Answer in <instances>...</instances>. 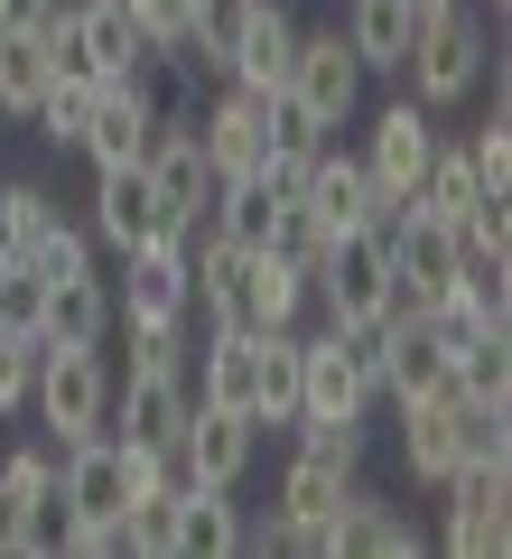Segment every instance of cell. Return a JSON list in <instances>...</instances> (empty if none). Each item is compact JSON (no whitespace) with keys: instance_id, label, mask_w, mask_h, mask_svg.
<instances>
[{"instance_id":"cell-40","label":"cell","mask_w":512,"mask_h":559,"mask_svg":"<svg viewBox=\"0 0 512 559\" xmlns=\"http://www.w3.org/2000/svg\"><path fill=\"white\" fill-rule=\"evenodd\" d=\"M28 382H38V336L0 326V411H28Z\"/></svg>"},{"instance_id":"cell-15","label":"cell","mask_w":512,"mask_h":559,"mask_svg":"<svg viewBox=\"0 0 512 559\" xmlns=\"http://www.w3.org/2000/svg\"><path fill=\"white\" fill-rule=\"evenodd\" d=\"M150 121H158V103H150V84L140 75H103V94H94V121H84V159L94 168H121V159H140L150 150Z\"/></svg>"},{"instance_id":"cell-14","label":"cell","mask_w":512,"mask_h":559,"mask_svg":"<svg viewBox=\"0 0 512 559\" xmlns=\"http://www.w3.org/2000/svg\"><path fill=\"white\" fill-rule=\"evenodd\" d=\"M197 271H187V234H158L140 252H121V318H187Z\"/></svg>"},{"instance_id":"cell-39","label":"cell","mask_w":512,"mask_h":559,"mask_svg":"<svg viewBox=\"0 0 512 559\" xmlns=\"http://www.w3.org/2000/svg\"><path fill=\"white\" fill-rule=\"evenodd\" d=\"M121 10L140 20V38H150L158 57H178V47H187V10H197V0H121Z\"/></svg>"},{"instance_id":"cell-3","label":"cell","mask_w":512,"mask_h":559,"mask_svg":"<svg viewBox=\"0 0 512 559\" xmlns=\"http://www.w3.org/2000/svg\"><path fill=\"white\" fill-rule=\"evenodd\" d=\"M308 299H326V326H373L392 299V261H382V224L373 234H335L308 271Z\"/></svg>"},{"instance_id":"cell-7","label":"cell","mask_w":512,"mask_h":559,"mask_svg":"<svg viewBox=\"0 0 512 559\" xmlns=\"http://www.w3.org/2000/svg\"><path fill=\"white\" fill-rule=\"evenodd\" d=\"M158 234H187V224L158 205L150 168H140V159L94 168V242H112V252H140V242H158Z\"/></svg>"},{"instance_id":"cell-16","label":"cell","mask_w":512,"mask_h":559,"mask_svg":"<svg viewBox=\"0 0 512 559\" xmlns=\"http://www.w3.org/2000/svg\"><path fill=\"white\" fill-rule=\"evenodd\" d=\"M438 0H345V47L364 57V75H401L410 66V38L429 28Z\"/></svg>"},{"instance_id":"cell-25","label":"cell","mask_w":512,"mask_h":559,"mask_svg":"<svg viewBox=\"0 0 512 559\" xmlns=\"http://www.w3.org/2000/svg\"><path fill=\"white\" fill-rule=\"evenodd\" d=\"M271 215H279V197H271V178H261V168H242V178H215V197H205V224H215L224 242H242V252H261Z\"/></svg>"},{"instance_id":"cell-42","label":"cell","mask_w":512,"mask_h":559,"mask_svg":"<svg viewBox=\"0 0 512 559\" xmlns=\"http://www.w3.org/2000/svg\"><path fill=\"white\" fill-rule=\"evenodd\" d=\"M0 252H10V224H0Z\"/></svg>"},{"instance_id":"cell-5","label":"cell","mask_w":512,"mask_h":559,"mask_svg":"<svg viewBox=\"0 0 512 559\" xmlns=\"http://www.w3.org/2000/svg\"><path fill=\"white\" fill-rule=\"evenodd\" d=\"M28 550H57V466H47V448L0 457V559H28Z\"/></svg>"},{"instance_id":"cell-41","label":"cell","mask_w":512,"mask_h":559,"mask_svg":"<svg viewBox=\"0 0 512 559\" xmlns=\"http://www.w3.org/2000/svg\"><path fill=\"white\" fill-rule=\"evenodd\" d=\"M57 0H0V38H20V28H47Z\"/></svg>"},{"instance_id":"cell-8","label":"cell","mask_w":512,"mask_h":559,"mask_svg":"<svg viewBox=\"0 0 512 559\" xmlns=\"http://www.w3.org/2000/svg\"><path fill=\"white\" fill-rule=\"evenodd\" d=\"M364 411H373V382L345 355V326L298 336V419H364Z\"/></svg>"},{"instance_id":"cell-12","label":"cell","mask_w":512,"mask_h":559,"mask_svg":"<svg viewBox=\"0 0 512 559\" xmlns=\"http://www.w3.org/2000/svg\"><path fill=\"white\" fill-rule=\"evenodd\" d=\"M252 448H261V419L224 411V401H187L178 476H197V485H242V466H252Z\"/></svg>"},{"instance_id":"cell-36","label":"cell","mask_w":512,"mask_h":559,"mask_svg":"<svg viewBox=\"0 0 512 559\" xmlns=\"http://www.w3.org/2000/svg\"><path fill=\"white\" fill-rule=\"evenodd\" d=\"M0 224H10V252H28V242L57 224V197H47L38 178H10V187H0Z\"/></svg>"},{"instance_id":"cell-1","label":"cell","mask_w":512,"mask_h":559,"mask_svg":"<svg viewBox=\"0 0 512 559\" xmlns=\"http://www.w3.org/2000/svg\"><path fill=\"white\" fill-rule=\"evenodd\" d=\"M28 411L47 419V439H57V448L112 429V364H103V345H57V336H38V382H28Z\"/></svg>"},{"instance_id":"cell-33","label":"cell","mask_w":512,"mask_h":559,"mask_svg":"<svg viewBox=\"0 0 512 559\" xmlns=\"http://www.w3.org/2000/svg\"><path fill=\"white\" fill-rule=\"evenodd\" d=\"M326 224H317L308 215V205H298V197H279V215H271V234H261V252H271V261H289V271H317V252H326Z\"/></svg>"},{"instance_id":"cell-13","label":"cell","mask_w":512,"mask_h":559,"mask_svg":"<svg viewBox=\"0 0 512 559\" xmlns=\"http://www.w3.org/2000/svg\"><path fill=\"white\" fill-rule=\"evenodd\" d=\"M298 205H308L326 234H373V224L392 215V197L373 187V168L345 159V150H317V168H308V187H298Z\"/></svg>"},{"instance_id":"cell-20","label":"cell","mask_w":512,"mask_h":559,"mask_svg":"<svg viewBox=\"0 0 512 559\" xmlns=\"http://www.w3.org/2000/svg\"><path fill=\"white\" fill-rule=\"evenodd\" d=\"M289 57H298V20L279 10V0H261L252 28H242L234 66H224V84H242V94H279L289 84Z\"/></svg>"},{"instance_id":"cell-31","label":"cell","mask_w":512,"mask_h":559,"mask_svg":"<svg viewBox=\"0 0 512 559\" xmlns=\"http://www.w3.org/2000/svg\"><path fill=\"white\" fill-rule=\"evenodd\" d=\"M131 373H187V318H121Z\"/></svg>"},{"instance_id":"cell-26","label":"cell","mask_w":512,"mask_h":559,"mask_svg":"<svg viewBox=\"0 0 512 559\" xmlns=\"http://www.w3.org/2000/svg\"><path fill=\"white\" fill-rule=\"evenodd\" d=\"M252 10H261V0H197V10H187V47L168 66H205V75H224L234 47H242V28H252Z\"/></svg>"},{"instance_id":"cell-17","label":"cell","mask_w":512,"mask_h":559,"mask_svg":"<svg viewBox=\"0 0 512 559\" xmlns=\"http://www.w3.org/2000/svg\"><path fill=\"white\" fill-rule=\"evenodd\" d=\"M187 392L252 419V401H261V326H215L205 355H197V373H187Z\"/></svg>"},{"instance_id":"cell-29","label":"cell","mask_w":512,"mask_h":559,"mask_svg":"<svg viewBox=\"0 0 512 559\" xmlns=\"http://www.w3.org/2000/svg\"><path fill=\"white\" fill-rule=\"evenodd\" d=\"M261 429H289L298 419V326H261V401H252Z\"/></svg>"},{"instance_id":"cell-34","label":"cell","mask_w":512,"mask_h":559,"mask_svg":"<svg viewBox=\"0 0 512 559\" xmlns=\"http://www.w3.org/2000/svg\"><path fill=\"white\" fill-rule=\"evenodd\" d=\"M252 308H261V326H298V308H308V271L252 252Z\"/></svg>"},{"instance_id":"cell-37","label":"cell","mask_w":512,"mask_h":559,"mask_svg":"<svg viewBox=\"0 0 512 559\" xmlns=\"http://www.w3.org/2000/svg\"><path fill=\"white\" fill-rule=\"evenodd\" d=\"M289 429H298V457H326L345 476L364 466V419H289Z\"/></svg>"},{"instance_id":"cell-21","label":"cell","mask_w":512,"mask_h":559,"mask_svg":"<svg viewBox=\"0 0 512 559\" xmlns=\"http://www.w3.org/2000/svg\"><path fill=\"white\" fill-rule=\"evenodd\" d=\"M261 103H271V94H242V84H224V103L197 121L205 168H215V178H242V168H261Z\"/></svg>"},{"instance_id":"cell-24","label":"cell","mask_w":512,"mask_h":559,"mask_svg":"<svg viewBox=\"0 0 512 559\" xmlns=\"http://www.w3.org/2000/svg\"><path fill=\"white\" fill-rule=\"evenodd\" d=\"M448 401H401V466H410L419 485H448L456 476V419H448Z\"/></svg>"},{"instance_id":"cell-2","label":"cell","mask_w":512,"mask_h":559,"mask_svg":"<svg viewBox=\"0 0 512 559\" xmlns=\"http://www.w3.org/2000/svg\"><path fill=\"white\" fill-rule=\"evenodd\" d=\"M485 66H493V47H485V20H475L466 0H438L429 10V28L410 38V103L419 112H448V103H466L475 84H485Z\"/></svg>"},{"instance_id":"cell-22","label":"cell","mask_w":512,"mask_h":559,"mask_svg":"<svg viewBox=\"0 0 512 559\" xmlns=\"http://www.w3.org/2000/svg\"><path fill=\"white\" fill-rule=\"evenodd\" d=\"M75 20H84V57H94V75H150L158 47L140 38V20L121 10V0H75Z\"/></svg>"},{"instance_id":"cell-30","label":"cell","mask_w":512,"mask_h":559,"mask_svg":"<svg viewBox=\"0 0 512 559\" xmlns=\"http://www.w3.org/2000/svg\"><path fill=\"white\" fill-rule=\"evenodd\" d=\"M448 373H456V392H466V401H512V336H503V326H485L475 345H456V355H448Z\"/></svg>"},{"instance_id":"cell-6","label":"cell","mask_w":512,"mask_h":559,"mask_svg":"<svg viewBox=\"0 0 512 559\" xmlns=\"http://www.w3.org/2000/svg\"><path fill=\"white\" fill-rule=\"evenodd\" d=\"M140 168H150L158 205L178 224L205 215V197H215V168H205V140H197V112H158L150 121V150H140Z\"/></svg>"},{"instance_id":"cell-10","label":"cell","mask_w":512,"mask_h":559,"mask_svg":"<svg viewBox=\"0 0 512 559\" xmlns=\"http://www.w3.org/2000/svg\"><path fill=\"white\" fill-rule=\"evenodd\" d=\"M512 466H456L448 476V550L456 559H493L512 540Z\"/></svg>"},{"instance_id":"cell-38","label":"cell","mask_w":512,"mask_h":559,"mask_svg":"<svg viewBox=\"0 0 512 559\" xmlns=\"http://www.w3.org/2000/svg\"><path fill=\"white\" fill-rule=\"evenodd\" d=\"M20 261H38L47 280H66V271H94V234L57 215V224H47V234H38V242H28V252H20Z\"/></svg>"},{"instance_id":"cell-18","label":"cell","mask_w":512,"mask_h":559,"mask_svg":"<svg viewBox=\"0 0 512 559\" xmlns=\"http://www.w3.org/2000/svg\"><path fill=\"white\" fill-rule=\"evenodd\" d=\"M429 150H438L429 112H419V103H392V112L373 121V140H364V168H373V187L401 205V197L419 187V168H429Z\"/></svg>"},{"instance_id":"cell-11","label":"cell","mask_w":512,"mask_h":559,"mask_svg":"<svg viewBox=\"0 0 512 559\" xmlns=\"http://www.w3.org/2000/svg\"><path fill=\"white\" fill-rule=\"evenodd\" d=\"M187 373H121L112 382V439L121 448H158V457H178V439H187Z\"/></svg>"},{"instance_id":"cell-28","label":"cell","mask_w":512,"mask_h":559,"mask_svg":"<svg viewBox=\"0 0 512 559\" xmlns=\"http://www.w3.org/2000/svg\"><path fill=\"white\" fill-rule=\"evenodd\" d=\"M456 419V466H512V401H448Z\"/></svg>"},{"instance_id":"cell-27","label":"cell","mask_w":512,"mask_h":559,"mask_svg":"<svg viewBox=\"0 0 512 559\" xmlns=\"http://www.w3.org/2000/svg\"><path fill=\"white\" fill-rule=\"evenodd\" d=\"M121 550L131 559H178V476L140 485V495L121 503Z\"/></svg>"},{"instance_id":"cell-4","label":"cell","mask_w":512,"mask_h":559,"mask_svg":"<svg viewBox=\"0 0 512 559\" xmlns=\"http://www.w3.org/2000/svg\"><path fill=\"white\" fill-rule=\"evenodd\" d=\"M279 94L317 121V131H345L364 103V57L345 47V28H298V57H289V84Z\"/></svg>"},{"instance_id":"cell-19","label":"cell","mask_w":512,"mask_h":559,"mask_svg":"<svg viewBox=\"0 0 512 559\" xmlns=\"http://www.w3.org/2000/svg\"><path fill=\"white\" fill-rule=\"evenodd\" d=\"M178 559H242V503H234V485L178 476Z\"/></svg>"},{"instance_id":"cell-35","label":"cell","mask_w":512,"mask_h":559,"mask_svg":"<svg viewBox=\"0 0 512 559\" xmlns=\"http://www.w3.org/2000/svg\"><path fill=\"white\" fill-rule=\"evenodd\" d=\"M466 159H475V178H485L493 197H512V103H503V84H493V121L466 140Z\"/></svg>"},{"instance_id":"cell-23","label":"cell","mask_w":512,"mask_h":559,"mask_svg":"<svg viewBox=\"0 0 512 559\" xmlns=\"http://www.w3.org/2000/svg\"><path fill=\"white\" fill-rule=\"evenodd\" d=\"M38 336H57V345H103V336H112V289H103L94 271L47 280V318H38Z\"/></svg>"},{"instance_id":"cell-32","label":"cell","mask_w":512,"mask_h":559,"mask_svg":"<svg viewBox=\"0 0 512 559\" xmlns=\"http://www.w3.org/2000/svg\"><path fill=\"white\" fill-rule=\"evenodd\" d=\"M38 318H47V271L20 261V252H0V326L10 336H38Z\"/></svg>"},{"instance_id":"cell-9","label":"cell","mask_w":512,"mask_h":559,"mask_svg":"<svg viewBox=\"0 0 512 559\" xmlns=\"http://www.w3.org/2000/svg\"><path fill=\"white\" fill-rule=\"evenodd\" d=\"M308 550H317V559H410V550H419V532L373 495V485H345V503L317 522Z\"/></svg>"}]
</instances>
